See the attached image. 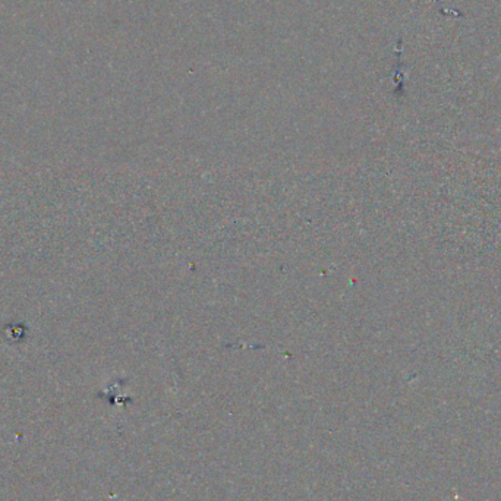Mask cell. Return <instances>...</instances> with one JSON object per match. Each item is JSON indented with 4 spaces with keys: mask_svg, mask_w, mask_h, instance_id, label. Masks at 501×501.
<instances>
[{
    "mask_svg": "<svg viewBox=\"0 0 501 501\" xmlns=\"http://www.w3.org/2000/svg\"><path fill=\"white\" fill-rule=\"evenodd\" d=\"M485 501H488V500H485Z\"/></svg>",
    "mask_w": 501,
    "mask_h": 501,
    "instance_id": "1",
    "label": "cell"
}]
</instances>
